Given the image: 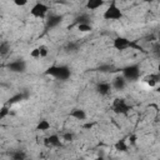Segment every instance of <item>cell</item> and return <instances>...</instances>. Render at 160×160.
I'll return each mask as SVG.
<instances>
[{"label": "cell", "instance_id": "obj_21", "mask_svg": "<svg viewBox=\"0 0 160 160\" xmlns=\"http://www.w3.org/2000/svg\"><path fill=\"white\" fill-rule=\"evenodd\" d=\"M0 39H1V34H0Z\"/></svg>", "mask_w": 160, "mask_h": 160}, {"label": "cell", "instance_id": "obj_10", "mask_svg": "<svg viewBox=\"0 0 160 160\" xmlns=\"http://www.w3.org/2000/svg\"><path fill=\"white\" fill-rule=\"evenodd\" d=\"M50 128H51V124L46 119H41L36 125V130H39V131H48Z\"/></svg>", "mask_w": 160, "mask_h": 160}, {"label": "cell", "instance_id": "obj_20", "mask_svg": "<svg viewBox=\"0 0 160 160\" xmlns=\"http://www.w3.org/2000/svg\"><path fill=\"white\" fill-rule=\"evenodd\" d=\"M96 160H102V158H98V159H96Z\"/></svg>", "mask_w": 160, "mask_h": 160}, {"label": "cell", "instance_id": "obj_17", "mask_svg": "<svg viewBox=\"0 0 160 160\" xmlns=\"http://www.w3.org/2000/svg\"><path fill=\"white\" fill-rule=\"evenodd\" d=\"M9 115V108L8 106H4L0 109V119H4Z\"/></svg>", "mask_w": 160, "mask_h": 160}, {"label": "cell", "instance_id": "obj_12", "mask_svg": "<svg viewBox=\"0 0 160 160\" xmlns=\"http://www.w3.org/2000/svg\"><path fill=\"white\" fill-rule=\"evenodd\" d=\"M114 148H115V150H116V151L126 152V151H128V149H129V145H128V142H126L125 140H119V141H116V142H115Z\"/></svg>", "mask_w": 160, "mask_h": 160}, {"label": "cell", "instance_id": "obj_2", "mask_svg": "<svg viewBox=\"0 0 160 160\" xmlns=\"http://www.w3.org/2000/svg\"><path fill=\"white\" fill-rule=\"evenodd\" d=\"M48 11H49V8H48L46 4H44V2H36V4L31 8L30 14H31L34 18H36V19H44V18L46 16Z\"/></svg>", "mask_w": 160, "mask_h": 160}, {"label": "cell", "instance_id": "obj_8", "mask_svg": "<svg viewBox=\"0 0 160 160\" xmlns=\"http://www.w3.org/2000/svg\"><path fill=\"white\" fill-rule=\"evenodd\" d=\"M104 1L102 0H89L86 2V9L88 10H98L101 6H104Z\"/></svg>", "mask_w": 160, "mask_h": 160}, {"label": "cell", "instance_id": "obj_1", "mask_svg": "<svg viewBox=\"0 0 160 160\" xmlns=\"http://www.w3.org/2000/svg\"><path fill=\"white\" fill-rule=\"evenodd\" d=\"M102 18L105 20H120L122 18V12H121L120 8L118 6V4L115 1H112V2H110V5L104 11Z\"/></svg>", "mask_w": 160, "mask_h": 160}, {"label": "cell", "instance_id": "obj_16", "mask_svg": "<svg viewBox=\"0 0 160 160\" xmlns=\"http://www.w3.org/2000/svg\"><path fill=\"white\" fill-rule=\"evenodd\" d=\"M30 56L32 59H40V52H39V49L38 48H34L30 50Z\"/></svg>", "mask_w": 160, "mask_h": 160}, {"label": "cell", "instance_id": "obj_7", "mask_svg": "<svg viewBox=\"0 0 160 160\" xmlns=\"http://www.w3.org/2000/svg\"><path fill=\"white\" fill-rule=\"evenodd\" d=\"M126 85V79L124 76H118L114 79L112 84H111V88H115L116 90H122Z\"/></svg>", "mask_w": 160, "mask_h": 160}, {"label": "cell", "instance_id": "obj_6", "mask_svg": "<svg viewBox=\"0 0 160 160\" xmlns=\"http://www.w3.org/2000/svg\"><path fill=\"white\" fill-rule=\"evenodd\" d=\"M61 144V140H60V136L54 134V135H50L49 138L45 139V145L49 146V148H52V146H60Z\"/></svg>", "mask_w": 160, "mask_h": 160}, {"label": "cell", "instance_id": "obj_5", "mask_svg": "<svg viewBox=\"0 0 160 160\" xmlns=\"http://www.w3.org/2000/svg\"><path fill=\"white\" fill-rule=\"evenodd\" d=\"M159 80H160V78H159L158 74H150V75H146V76L142 79V81H144L150 89L156 88L158 84H159Z\"/></svg>", "mask_w": 160, "mask_h": 160}, {"label": "cell", "instance_id": "obj_19", "mask_svg": "<svg viewBox=\"0 0 160 160\" xmlns=\"http://www.w3.org/2000/svg\"><path fill=\"white\" fill-rule=\"evenodd\" d=\"M14 4H15L16 6H19V8H22V6H26V5H28V1H26V0H15Z\"/></svg>", "mask_w": 160, "mask_h": 160}, {"label": "cell", "instance_id": "obj_3", "mask_svg": "<svg viewBox=\"0 0 160 160\" xmlns=\"http://www.w3.org/2000/svg\"><path fill=\"white\" fill-rule=\"evenodd\" d=\"M132 45V42L126 39V38H122V36H118L114 39V42H112V46L116 49V50H125L128 48H130Z\"/></svg>", "mask_w": 160, "mask_h": 160}, {"label": "cell", "instance_id": "obj_15", "mask_svg": "<svg viewBox=\"0 0 160 160\" xmlns=\"http://www.w3.org/2000/svg\"><path fill=\"white\" fill-rule=\"evenodd\" d=\"M128 144H130V145H135L136 142H138V135L136 134H130L129 136H128V141H126Z\"/></svg>", "mask_w": 160, "mask_h": 160}, {"label": "cell", "instance_id": "obj_4", "mask_svg": "<svg viewBox=\"0 0 160 160\" xmlns=\"http://www.w3.org/2000/svg\"><path fill=\"white\" fill-rule=\"evenodd\" d=\"M114 110L119 114H125L130 110V108L128 106V104L125 102L124 99H115L114 101Z\"/></svg>", "mask_w": 160, "mask_h": 160}, {"label": "cell", "instance_id": "obj_9", "mask_svg": "<svg viewBox=\"0 0 160 160\" xmlns=\"http://www.w3.org/2000/svg\"><path fill=\"white\" fill-rule=\"evenodd\" d=\"M70 116L76 119V120H85L86 119V112L82 109H74L70 112Z\"/></svg>", "mask_w": 160, "mask_h": 160}, {"label": "cell", "instance_id": "obj_14", "mask_svg": "<svg viewBox=\"0 0 160 160\" xmlns=\"http://www.w3.org/2000/svg\"><path fill=\"white\" fill-rule=\"evenodd\" d=\"M38 49H39V52H40V59H44V58L48 56V54H49V49H48V46H45V45H40V46H38Z\"/></svg>", "mask_w": 160, "mask_h": 160}, {"label": "cell", "instance_id": "obj_13", "mask_svg": "<svg viewBox=\"0 0 160 160\" xmlns=\"http://www.w3.org/2000/svg\"><path fill=\"white\" fill-rule=\"evenodd\" d=\"M76 29L80 31V32H90L92 30V26L89 24V22H79L76 25Z\"/></svg>", "mask_w": 160, "mask_h": 160}, {"label": "cell", "instance_id": "obj_11", "mask_svg": "<svg viewBox=\"0 0 160 160\" xmlns=\"http://www.w3.org/2000/svg\"><path fill=\"white\" fill-rule=\"evenodd\" d=\"M111 90V84L109 82H100L98 85V91L101 94V95H108Z\"/></svg>", "mask_w": 160, "mask_h": 160}, {"label": "cell", "instance_id": "obj_18", "mask_svg": "<svg viewBox=\"0 0 160 160\" xmlns=\"http://www.w3.org/2000/svg\"><path fill=\"white\" fill-rule=\"evenodd\" d=\"M72 139H74V134L72 132H65L64 135H62V140L64 141H72Z\"/></svg>", "mask_w": 160, "mask_h": 160}]
</instances>
